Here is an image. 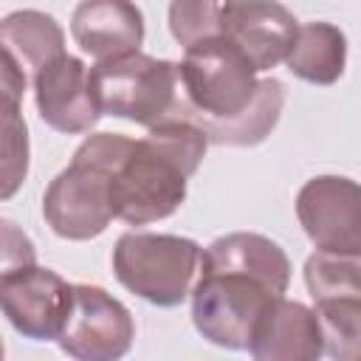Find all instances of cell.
Returning <instances> with one entry per match:
<instances>
[{"instance_id":"1","label":"cell","mask_w":361,"mask_h":361,"mask_svg":"<svg viewBox=\"0 0 361 361\" xmlns=\"http://www.w3.org/2000/svg\"><path fill=\"white\" fill-rule=\"evenodd\" d=\"M290 282L285 251L254 231L217 237L200 259L192 288V322L203 338L245 350Z\"/></svg>"},{"instance_id":"2","label":"cell","mask_w":361,"mask_h":361,"mask_svg":"<svg viewBox=\"0 0 361 361\" xmlns=\"http://www.w3.org/2000/svg\"><path fill=\"white\" fill-rule=\"evenodd\" d=\"M133 138L118 133H96L76 152L73 161L51 180L42 197L48 226L65 240L99 237L113 212V178L127 158Z\"/></svg>"},{"instance_id":"3","label":"cell","mask_w":361,"mask_h":361,"mask_svg":"<svg viewBox=\"0 0 361 361\" xmlns=\"http://www.w3.org/2000/svg\"><path fill=\"white\" fill-rule=\"evenodd\" d=\"M200 259V245L175 234L127 231L113 248V271L118 282L158 307H175L192 293Z\"/></svg>"},{"instance_id":"4","label":"cell","mask_w":361,"mask_h":361,"mask_svg":"<svg viewBox=\"0 0 361 361\" xmlns=\"http://www.w3.org/2000/svg\"><path fill=\"white\" fill-rule=\"evenodd\" d=\"M90 90L102 116L155 127L169 118L180 99V73L178 65L135 51L96 62L90 68Z\"/></svg>"},{"instance_id":"5","label":"cell","mask_w":361,"mask_h":361,"mask_svg":"<svg viewBox=\"0 0 361 361\" xmlns=\"http://www.w3.org/2000/svg\"><path fill=\"white\" fill-rule=\"evenodd\" d=\"M183 104L203 118H234L257 96V68L223 34L186 48L178 65Z\"/></svg>"},{"instance_id":"6","label":"cell","mask_w":361,"mask_h":361,"mask_svg":"<svg viewBox=\"0 0 361 361\" xmlns=\"http://www.w3.org/2000/svg\"><path fill=\"white\" fill-rule=\"evenodd\" d=\"M189 175L155 141H133L113 178V212L130 226L169 217L186 197Z\"/></svg>"},{"instance_id":"7","label":"cell","mask_w":361,"mask_h":361,"mask_svg":"<svg viewBox=\"0 0 361 361\" xmlns=\"http://www.w3.org/2000/svg\"><path fill=\"white\" fill-rule=\"evenodd\" d=\"M135 338L130 310L96 285H73L59 347L76 361H121Z\"/></svg>"},{"instance_id":"8","label":"cell","mask_w":361,"mask_h":361,"mask_svg":"<svg viewBox=\"0 0 361 361\" xmlns=\"http://www.w3.org/2000/svg\"><path fill=\"white\" fill-rule=\"evenodd\" d=\"M296 214L319 251L361 254V183L341 175L310 178L296 195Z\"/></svg>"},{"instance_id":"9","label":"cell","mask_w":361,"mask_h":361,"mask_svg":"<svg viewBox=\"0 0 361 361\" xmlns=\"http://www.w3.org/2000/svg\"><path fill=\"white\" fill-rule=\"evenodd\" d=\"M0 302L17 333L25 338L48 341L59 338L62 333L73 302V285H68L51 268H14L3 271L0 276Z\"/></svg>"},{"instance_id":"10","label":"cell","mask_w":361,"mask_h":361,"mask_svg":"<svg viewBox=\"0 0 361 361\" xmlns=\"http://www.w3.org/2000/svg\"><path fill=\"white\" fill-rule=\"evenodd\" d=\"M299 23L279 3H223L220 6V34L231 39L257 71H271L285 62Z\"/></svg>"},{"instance_id":"11","label":"cell","mask_w":361,"mask_h":361,"mask_svg":"<svg viewBox=\"0 0 361 361\" xmlns=\"http://www.w3.org/2000/svg\"><path fill=\"white\" fill-rule=\"evenodd\" d=\"M34 96L39 118L68 135L87 133L102 116L90 90V68L71 54L56 56L34 76Z\"/></svg>"},{"instance_id":"12","label":"cell","mask_w":361,"mask_h":361,"mask_svg":"<svg viewBox=\"0 0 361 361\" xmlns=\"http://www.w3.org/2000/svg\"><path fill=\"white\" fill-rule=\"evenodd\" d=\"M71 34L85 54L107 62L138 51L144 39V17L124 0H90L73 8Z\"/></svg>"},{"instance_id":"13","label":"cell","mask_w":361,"mask_h":361,"mask_svg":"<svg viewBox=\"0 0 361 361\" xmlns=\"http://www.w3.org/2000/svg\"><path fill=\"white\" fill-rule=\"evenodd\" d=\"M248 350L254 361H319L324 338L316 310L302 302L279 299L257 327Z\"/></svg>"},{"instance_id":"14","label":"cell","mask_w":361,"mask_h":361,"mask_svg":"<svg viewBox=\"0 0 361 361\" xmlns=\"http://www.w3.org/2000/svg\"><path fill=\"white\" fill-rule=\"evenodd\" d=\"M282 104H285V87L282 82L276 79H262L259 87H257V96L254 102L234 118H203V116H195L186 104H183V93L175 104L172 113L189 118L192 124H197L206 138L212 144H231V147H248V144H259L271 130L274 124L279 121V113H282ZM169 113V116H172Z\"/></svg>"},{"instance_id":"15","label":"cell","mask_w":361,"mask_h":361,"mask_svg":"<svg viewBox=\"0 0 361 361\" xmlns=\"http://www.w3.org/2000/svg\"><path fill=\"white\" fill-rule=\"evenodd\" d=\"M65 37L62 28L54 23V17L25 8L14 11L0 23V51L8 54L23 71H34V76L65 54Z\"/></svg>"},{"instance_id":"16","label":"cell","mask_w":361,"mask_h":361,"mask_svg":"<svg viewBox=\"0 0 361 361\" xmlns=\"http://www.w3.org/2000/svg\"><path fill=\"white\" fill-rule=\"evenodd\" d=\"M347 42L344 34L330 23H305L296 31L288 54V71L313 85H333L344 73Z\"/></svg>"},{"instance_id":"17","label":"cell","mask_w":361,"mask_h":361,"mask_svg":"<svg viewBox=\"0 0 361 361\" xmlns=\"http://www.w3.org/2000/svg\"><path fill=\"white\" fill-rule=\"evenodd\" d=\"M305 282L316 302L324 299H361V254L316 251L305 262Z\"/></svg>"},{"instance_id":"18","label":"cell","mask_w":361,"mask_h":361,"mask_svg":"<svg viewBox=\"0 0 361 361\" xmlns=\"http://www.w3.org/2000/svg\"><path fill=\"white\" fill-rule=\"evenodd\" d=\"M316 319L324 338V353L333 361H361V299L316 302Z\"/></svg>"},{"instance_id":"19","label":"cell","mask_w":361,"mask_h":361,"mask_svg":"<svg viewBox=\"0 0 361 361\" xmlns=\"http://www.w3.org/2000/svg\"><path fill=\"white\" fill-rule=\"evenodd\" d=\"M169 28L172 37L192 48L203 39L220 37V3L195 0V3H172L169 6Z\"/></svg>"},{"instance_id":"20","label":"cell","mask_w":361,"mask_h":361,"mask_svg":"<svg viewBox=\"0 0 361 361\" xmlns=\"http://www.w3.org/2000/svg\"><path fill=\"white\" fill-rule=\"evenodd\" d=\"M28 169V135L17 104L3 102V197H11Z\"/></svg>"},{"instance_id":"21","label":"cell","mask_w":361,"mask_h":361,"mask_svg":"<svg viewBox=\"0 0 361 361\" xmlns=\"http://www.w3.org/2000/svg\"><path fill=\"white\" fill-rule=\"evenodd\" d=\"M28 265H37L31 240L11 220H3V271L28 268Z\"/></svg>"},{"instance_id":"22","label":"cell","mask_w":361,"mask_h":361,"mask_svg":"<svg viewBox=\"0 0 361 361\" xmlns=\"http://www.w3.org/2000/svg\"><path fill=\"white\" fill-rule=\"evenodd\" d=\"M0 87H3V102L11 104H17L25 90V71L3 51H0Z\"/></svg>"}]
</instances>
